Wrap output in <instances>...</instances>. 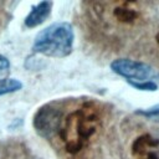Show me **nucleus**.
Listing matches in <instances>:
<instances>
[{
	"mask_svg": "<svg viewBox=\"0 0 159 159\" xmlns=\"http://www.w3.org/2000/svg\"><path fill=\"white\" fill-rule=\"evenodd\" d=\"M75 41L73 27L70 22H53L37 32L35 36L32 50L48 57H66L72 52Z\"/></svg>",
	"mask_w": 159,
	"mask_h": 159,
	"instance_id": "1",
	"label": "nucleus"
},
{
	"mask_svg": "<svg viewBox=\"0 0 159 159\" xmlns=\"http://www.w3.org/2000/svg\"><path fill=\"white\" fill-rule=\"evenodd\" d=\"M62 111L52 104H45L40 107L32 119L34 129L36 133L45 138L50 139L60 133L62 127Z\"/></svg>",
	"mask_w": 159,
	"mask_h": 159,
	"instance_id": "2",
	"label": "nucleus"
},
{
	"mask_svg": "<svg viewBox=\"0 0 159 159\" xmlns=\"http://www.w3.org/2000/svg\"><path fill=\"white\" fill-rule=\"evenodd\" d=\"M111 70L116 75L127 78V81L134 82H147L159 77L158 72L148 63L129 58H117L112 61Z\"/></svg>",
	"mask_w": 159,
	"mask_h": 159,
	"instance_id": "3",
	"label": "nucleus"
},
{
	"mask_svg": "<svg viewBox=\"0 0 159 159\" xmlns=\"http://www.w3.org/2000/svg\"><path fill=\"white\" fill-rule=\"evenodd\" d=\"M52 5H53L52 1H41V2L32 5L31 10L29 11V14L26 15V17L24 20L25 26L29 29H32V27L41 25L50 16Z\"/></svg>",
	"mask_w": 159,
	"mask_h": 159,
	"instance_id": "4",
	"label": "nucleus"
},
{
	"mask_svg": "<svg viewBox=\"0 0 159 159\" xmlns=\"http://www.w3.org/2000/svg\"><path fill=\"white\" fill-rule=\"evenodd\" d=\"M22 82L17 78H0V97L15 93L22 88Z\"/></svg>",
	"mask_w": 159,
	"mask_h": 159,
	"instance_id": "5",
	"label": "nucleus"
},
{
	"mask_svg": "<svg viewBox=\"0 0 159 159\" xmlns=\"http://www.w3.org/2000/svg\"><path fill=\"white\" fill-rule=\"evenodd\" d=\"M155 144H158V140H154L152 137L149 135H142L139 137L134 143H133V154L135 155H142V154H148L147 149L149 147H154Z\"/></svg>",
	"mask_w": 159,
	"mask_h": 159,
	"instance_id": "6",
	"label": "nucleus"
},
{
	"mask_svg": "<svg viewBox=\"0 0 159 159\" xmlns=\"http://www.w3.org/2000/svg\"><path fill=\"white\" fill-rule=\"evenodd\" d=\"M114 16L123 22H130L137 17V12L133 9L120 6V7L114 9Z\"/></svg>",
	"mask_w": 159,
	"mask_h": 159,
	"instance_id": "7",
	"label": "nucleus"
},
{
	"mask_svg": "<svg viewBox=\"0 0 159 159\" xmlns=\"http://www.w3.org/2000/svg\"><path fill=\"white\" fill-rule=\"evenodd\" d=\"M128 83L139 91H155L157 89V83L154 81H147V82H134V81H128Z\"/></svg>",
	"mask_w": 159,
	"mask_h": 159,
	"instance_id": "8",
	"label": "nucleus"
},
{
	"mask_svg": "<svg viewBox=\"0 0 159 159\" xmlns=\"http://www.w3.org/2000/svg\"><path fill=\"white\" fill-rule=\"evenodd\" d=\"M135 113L139 116L147 117V118H158L159 119V104H155L147 109H138Z\"/></svg>",
	"mask_w": 159,
	"mask_h": 159,
	"instance_id": "9",
	"label": "nucleus"
},
{
	"mask_svg": "<svg viewBox=\"0 0 159 159\" xmlns=\"http://www.w3.org/2000/svg\"><path fill=\"white\" fill-rule=\"evenodd\" d=\"M10 66H11V63H10L9 58L5 57L4 55H0V73L9 71L10 70Z\"/></svg>",
	"mask_w": 159,
	"mask_h": 159,
	"instance_id": "10",
	"label": "nucleus"
},
{
	"mask_svg": "<svg viewBox=\"0 0 159 159\" xmlns=\"http://www.w3.org/2000/svg\"><path fill=\"white\" fill-rule=\"evenodd\" d=\"M144 159H158V157H157V154H154V153H148Z\"/></svg>",
	"mask_w": 159,
	"mask_h": 159,
	"instance_id": "11",
	"label": "nucleus"
}]
</instances>
